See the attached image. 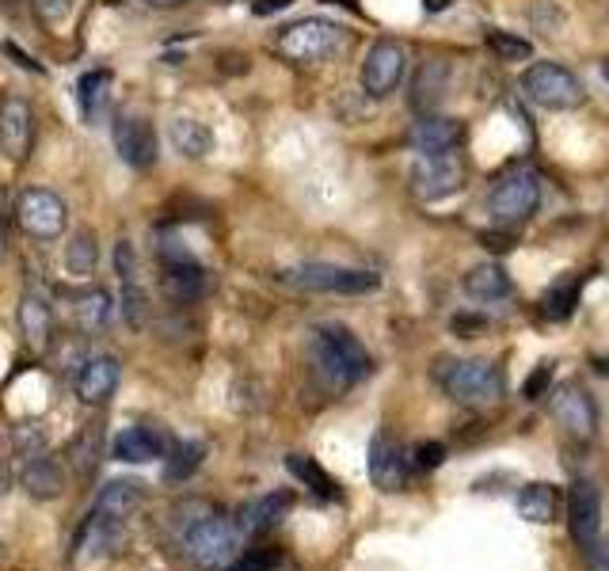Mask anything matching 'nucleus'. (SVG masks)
<instances>
[{
	"mask_svg": "<svg viewBox=\"0 0 609 571\" xmlns=\"http://www.w3.org/2000/svg\"><path fill=\"white\" fill-rule=\"evenodd\" d=\"M122 313H126V320L134 324H145V313H149V301H145L142 293V282H122Z\"/></svg>",
	"mask_w": 609,
	"mask_h": 571,
	"instance_id": "f704fd0d",
	"label": "nucleus"
},
{
	"mask_svg": "<svg viewBox=\"0 0 609 571\" xmlns=\"http://www.w3.org/2000/svg\"><path fill=\"white\" fill-rule=\"evenodd\" d=\"M203 458H206V446H203V442H180V446L172 450V458H168L165 476H168L172 484L191 481V476L198 473V465H203Z\"/></svg>",
	"mask_w": 609,
	"mask_h": 571,
	"instance_id": "7c9ffc66",
	"label": "nucleus"
},
{
	"mask_svg": "<svg viewBox=\"0 0 609 571\" xmlns=\"http://www.w3.org/2000/svg\"><path fill=\"white\" fill-rule=\"evenodd\" d=\"M415 458H419V461H415V465H419V469H435L438 461L446 458V450H442V446H438V442H423L419 450H415Z\"/></svg>",
	"mask_w": 609,
	"mask_h": 571,
	"instance_id": "37998d69",
	"label": "nucleus"
},
{
	"mask_svg": "<svg viewBox=\"0 0 609 571\" xmlns=\"http://www.w3.org/2000/svg\"><path fill=\"white\" fill-rule=\"evenodd\" d=\"M549 412H552V420H557L572 438H580V442L595 438L598 412H595V400L587 397V389H583V385H560V389L552 392V400H549Z\"/></svg>",
	"mask_w": 609,
	"mask_h": 571,
	"instance_id": "9b49d317",
	"label": "nucleus"
},
{
	"mask_svg": "<svg viewBox=\"0 0 609 571\" xmlns=\"http://www.w3.org/2000/svg\"><path fill=\"white\" fill-rule=\"evenodd\" d=\"M404 476H407L404 450L389 435H377L369 442V481L381 491H400L404 488Z\"/></svg>",
	"mask_w": 609,
	"mask_h": 571,
	"instance_id": "a211bd4d",
	"label": "nucleus"
},
{
	"mask_svg": "<svg viewBox=\"0 0 609 571\" xmlns=\"http://www.w3.org/2000/svg\"><path fill=\"white\" fill-rule=\"evenodd\" d=\"M488 46L507 61H526L529 58V42H522V38H514V35H503V31H488Z\"/></svg>",
	"mask_w": 609,
	"mask_h": 571,
	"instance_id": "c9c22d12",
	"label": "nucleus"
},
{
	"mask_svg": "<svg viewBox=\"0 0 609 571\" xmlns=\"http://www.w3.org/2000/svg\"><path fill=\"white\" fill-rule=\"evenodd\" d=\"M308 354H313L316 374L324 377L328 389H351V385L366 381L374 362L362 339L343 324H320L308 336Z\"/></svg>",
	"mask_w": 609,
	"mask_h": 571,
	"instance_id": "f257e3e1",
	"label": "nucleus"
},
{
	"mask_svg": "<svg viewBox=\"0 0 609 571\" xmlns=\"http://www.w3.org/2000/svg\"><path fill=\"white\" fill-rule=\"evenodd\" d=\"M282 282L308 293H369L381 286L374 271H354L339 264H297L282 271Z\"/></svg>",
	"mask_w": 609,
	"mask_h": 571,
	"instance_id": "0eeeda50",
	"label": "nucleus"
},
{
	"mask_svg": "<svg viewBox=\"0 0 609 571\" xmlns=\"http://www.w3.org/2000/svg\"><path fill=\"white\" fill-rule=\"evenodd\" d=\"M114 458L130 461V465H149V461L165 458V438L149 427H126L114 438Z\"/></svg>",
	"mask_w": 609,
	"mask_h": 571,
	"instance_id": "412c9836",
	"label": "nucleus"
},
{
	"mask_svg": "<svg viewBox=\"0 0 609 571\" xmlns=\"http://www.w3.org/2000/svg\"><path fill=\"white\" fill-rule=\"evenodd\" d=\"M96 264H99V248L92 241V233H76L65 244V271L76 275V279H88V275H96Z\"/></svg>",
	"mask_w": 609,
	"mask_h": 571,
	"instance_id": "c756f323",
	"label": "nucleus"
},
{
	"mask_svg": "<svg viewBox=\"0 0 609 571\" xmlns=\"http://www.w3.org/2000/svg\"><path fill=\"white\" fill-rule=\"evenodd\" d=\"M165 271H160V290H165L168 301H175V305H191V301H198L206 293V271L195 264V259H187V264H160Z\"/></svg>",
	"mask_w": 609,
	"mask_h": 571,
	"instance_id": "6ab92c4d",
	"label": "nucleus"
},
{
	"mask_svg": "<svg viewBox=\"0 0 609 571\" xmlns=\"http://www.w3.org/2000/svg\"><path fill=\"white\" fill-rule=\"evenodd\" d=\"M111 137H114V153L122 157V165L137 168V172L153 168V160H157V134H153V126L142 114H114Z\"/></svg>",
	"mask_w": 609,
	"mask_h": 571,
	"instance_id": "f8f14e48",
	"label": "nucleus"
},
{
	"mask_svg": "<svg viewBox=\"0 0 609 571\" xmlns=\"http://www.w3.org/2000/svg\"><path fill=\"white\" fill-rule=\"evenodd\" d=\"M282 564V552L275 549H252V552H241L236 557V564L229 571H275Z\"/></svg>",
	"mask_w": 609,
	"mask_h": 571,
	"instance_id": "4c0bfd02",
	"label": "nucleus"
},
{
	"mask_svg": "<svg viewBox=\"0 0 609 571\" xmlns=\"http://www.w3.org/2000/svg\"><path fill=\"white\" fill-rule=\"evenodd\" d=\"M20 331L31 347H46L50 343V331H53V313L46 305L42 293H23L20 301Z\"/></svg>",
	"mask_w": 609,
	"mask_h": 571,
	"instance_id": "b1692460",
	"label": "nucleus"
},
{
	"mask_svg": "<svg viewBox=\"0 0 609 571\" xmlns=\"http://www.w3.org/2000/svg\"><path fill=\"white\" fill-rule=\"evenodd\" d=\"M114 267H119L122 282H137V256H134V244L130 241L114 244Z\"/></svg>",
	"mask_w": 609,
	"mask_h": 571,
	"instance_id": "58836bf2",
	"label": "nucleus"
},
{
	"mask_svg": "<svg viewBox=\"0 0 609 571\" xmlns=\"http://www.w3.org/2000/svg\"><path fill=\"white\" fill-rule=\"evenodd\" d=\"M404 65H407L404 46L392 42V38H381V42L369 46L366 61H362V88H366V96L374 99L389 96L400 84V76H404Z\"/></svg>",
	"mask_w": 609,
	"mask_h": 571,
	"instance_id": "9d476101",
	"label": "nucleus"
},
{
	"mask_svg": "<svg viewBox=\"0 0 609 571\" xmlns=\"http://www.w3.org/2000/svg\"><path fill=\"white\" fill-rule=\"evenodd\" d=\"M430 12H442V8H450V0H427Z\"/></svg>",
	"mask_w": 609,
	"mask_h": 571,
	"instance_id": "09e8293b",
	"label": "nucleus"
},
{
	"mask_svg": "<svg viewBox=\"0 0 609 571\" xmlns=\"http://www.w3.org/2000/svg\"><path fill=\"white\" fill-rule=\"evenodd\" d=\"M99 438H103V430H99V427H88V430H84V435H81V442L73 446V465L81 469V473H88V469L96 465Z\"/></svg>",
	"mask_w": 609,
	"mask_h": 571,
	"instance_id": "e433bc0d",
	"label": "nucleus"
},
{
	"mask_svg": "<svg viewBox=\"0 0 609 571\" xmlns=\"http://www.w3.org/2000/svg\"><path fill=\"white\" fill-rule=\"evenodd\" d=\"M42 430H35V427H20L15 430V450H20V458H38L42 453Z\"/></svg>",
	"mask_w": 609,
	"mask_h": 571,
	"instance_id": "ea45409f",
	"label": "nucleus"
},
{
	"mask_svg": "<svg viewBox=\"0 0 609 571\" xmlns=\"http://www.w3.org/2000/svg\"><path fill=\"white\" fill-rule=\"evenodd\" d=\"M241 545H244V530L236 522L221 519V514H214L210 522H203V526H195L183 537L187 560L198 571H229L244 552Z\"/></svg>",
	"mask_w": 609,
	"mask_h": 571,
	"instance_id": "7ed1b4c3",
	"label": "nucleus"
},
{
	"mask_svg": "<svg viewBox=\"0 0 609 571\" xmlns=\"http://www.w3.org/2000/svg\"><path fill=\"white\" fill-rule=\"evenodd\" d=\"M23 488H27L35 499H58L61 488H65V473H61L58 461L38 453V458H31L27 469H23Z\"/></svg>",
	"mask_w": 609,
	"mask_h": 571,
	"instance_id": "393cba45",
	"label": "nucleus"
},
{
	"mask_svg": "<svg viewBox=\"0 0 609 571\" xmlns=\"http://www.w3.org/2000/svg\"><path fill=\"white\" fill-rule=\"evenodd\" d=\"M522 92L526 99H534L545 111H572L587 99L583 92V81L572 73V69L557 65V61H537L522 73Z\"/></svg>",
	"mask_w": 609,
	"mask_h": 571,
	"instance_id": "20e7f679",
	"label": "nucleus"
},
{
	"mask_svg": "<svg viewBox=\"0 0 609 571\" xmlns=\"http://www.w3.org/2000/svg\"><path fill=\"white\" fill-rule=\"evenodd\" d=\"M339 46H343V27L331 20H316V15L290 23V27H282V35H279V50L287 53L290 61H302V65L328 61Z\"/></svg>",
	"mask_w": 609,
	"mask_h": 571,
	"instance_id": "423d86ee",
	"label": "nucleus"
},
{
	"mask_svg": "<svg viewBox=\"0 0 609 571\" xmlns=\"http://www.w3.org/2000/svg\"><path fill=\"white\" fill-rule=\"evenodd\" d=\"M8 484H12V473H8V465L0 461V496L8 491Z\"/></svg>",
	"mask_w": 609,
	"mask_h": 571,
	"instance_id": "49530a36",
	"label": "nucleus"
},
{
	"mask_svg": "<svg viewBox=\"0 0 609 571\" xmlns=\"http://www.w3.org/2000/svg\"><path fill=\"white\" fill-rule=\"evenodd\" d=\"M435 377L465 408H488L503 397V374L480 359H438Z\"/></svg>",
	"mask_w": 609,
	"mask_h": 571,
	"instance_id": "f03ea898",
	"label": "nucleus"
},
{
	"mask_svg": "<svg viewBox=\"0 0 609 571\" xmlns=\"http://www.w3.org/2000/svg\"><path fill=\"white\" fill-rule=\"evenodd\" d=\"M446 92H450V61L430 58L415 69L407 104H412V111H419V114H435V107L446 99Z\"/></svg>",
	"mask_w": 609,
	"mask_h": 571,
	"instance_id": "dca6fc26",
	"label": "nucleus"
},
{
	"mask_svg": "<svg viewBox=\"0 0 609 571\" xmlns=\"http://www.w3.org/2000/svg\"><path fill=\"white\" fill-rule=\"evenodd\" d=\"M149 8H180V4H187V0H145Z\"/></svg>",
	"mask_w": 609,
	"mask_h": 571,
	"instance_id": "de8ad7c7",
	"label": "nucleus"
},
{
	"mask_svg": "<svg viewBox=\"0 0 609 571\" xmlns=\"http://www.w3.org/2000/svg\"><path fill=\"white\" fill-rule=\"evenodd\" d=\"M145 503V488L137 481H111L96 499V519L126 522Z\"/></svg>",
	"mask_w": 609,
	"mask_h": 571,
	"instance_id": "aec40b11",
	"label": "nucleus"
},
{
	"mask_svg": "<svg viewBox=\"0 0 609 571\" xmlns=\"http://www.w3.org/2000/svg\"><path fill=\"white\" fill-rule=\"evenodd\" d=\"M119 377H122V362L114 354H96L88 359L81 369H76V397L84 404H107L119 389Z\"/></svg>",
	"mask_w": 609,
	"mask_h": 571,
	"instance_id": "2eb2a0df",
	"label": "nucleus"
},
{
	"mask_svg": "<svg viewBox=\"0 0 609 571\" xmlns=\"http://www.w3.org/2000/svg\"><path fill=\"white\" fill-rule=\"evenodd\" d=\"M465 290H468V297H476V301H503V297H511V275L503 271L499 264H476L473 271L465 275Z\"/></svg>",
	"mask_w": 609,
	"mask_h": 571,
	"instance_id": "a878e982",
	"label": "nucleus"
},
{
	"mask_svg": "<svg viewBox=\"0 0 609 571\" xmlns=\"http://www.w3.org/2000/svg\"><path fill=\"white\" fill-rule=\"evenodd\" d=\"M111 73H88L81 76V84H76V99H81V114L88 122L99 119V111L107 107V99H111Z\"/></svg>",
	"mask_w": 609,
	"mask_h": 571,
	"instance_id": "c85d7f7f",
	"label": "nucleus"
},
{
	"mask_svg": "<svg viewBox=\"0 0 609 571\" xmlns=\"http://www.w3.org/2000/svg\"><path fill=\"white\" fill-rule=\"evenodd\" d=\"M465 187V160L458 153H419L412 165V191L423 203H438Z\"/></svg>",
	"mask_w": 609,
	"mask_h": 571,
	"instance_id": "6e6552de",
	"label": "nucleus"
},
{
	"mask_svg": "<svg viewBox=\"0 0 609 571\" xmlns=\"http://www.w3.org/2000/svg\"><path fill=\"white\" fill-rule=\"evenodd\" d=\"M290 4H294V0H256V4H252V12L271 15V12H282V8H290Z\"/></svg>",
	"mask_w": 609,
	"mask_h": 571,
	"instance_id": "a18cd8bd",
	"label": "nucleus"
},
{
	"mask_svg": "<svg viewBox=\"0 0 609 571\" xmlns=\"http://www.w3.org/2000/svg\"><path fill=\"white\" fill-rule=\"evenodd\" d=\"M568 526L583 552L598 545V530H602V491L590 481H580L568 496Z\"/></svg>",
	"mask_w": 609,
	"mask_h": 571,
	"instance_id": "ddd939ff",
	"label": "nucleus"
},
{
	"mask_svg": "<svg viewBox=\"0 0 609 571\" xmlns=\"http://www.w3.org/2000/svg\"><path fill=\"white\" fill-rule=\"evenodd\" d=\"M0 259H4V233H0Z\"/></svg>",
	"mask_w": 609,
	"mask_h": 571,
	"instance_id": "3c124183",
	"label": "nucleus"
},
{
	"mask_svg": "<svg viewBox=\"0 0 609 571\" xmlns=\"http://www.w3.org/2000/svg\"><path fill=\"white\" fill-rule=\"evenodd\" d=\"M168 142H172V149L187 160H203L206 153L214 149L210 126L198 119H187V114H183V119H172V126H168Z\"/></svg>",
	"mask_w": 609,
	"mask_h": 571,
	"instance_id": "5701e85b",
	"label": "nucleus"
},
{
	"mask_svg": "<svg viewBox=\"0 0 609 571\" xmlns=\"http://www.w3.org/2000/svg\"><path fill=\"white\" fill-rule=\"evenodd\" d=\"M287 469H290V473H294L302 484H308V488H313L316 496H328V499L339 496V491H336V481H331V476L324 473V469L316 465L313 458H305V453H290V458H287Z\"/></svg>",
	"mask_w": 609,
	"mask_h": 571,
	"instance_id": "2f4dec72",
	"label": "nucleus"
},
{
	"mask_svg": "<svg viewBox=\"0 0 609 571\" xmlns=\"http://www.w3.org/2000/svg\"><path fill=\"white\" fill-rule=\"evenodd\" d=\"M76 320H81L84 331H103L111 324V293L107 290L76 293Z\"/></svg>",
	"mask_w": 609,
	"mask_h": 571,
	"instance_id": "cd10ccee",
	"label": "nucleus"
},
{
	"mask_svg": "<svg viewBox=\"0 0 609 571\" xmlns=\"http://www.w3.org/2000/svg\"><path fill=\"white\" fill-rule=\"evenodd\" d=\"M465 142V126L458 119H442V114H419L412 126L415 153H458Z\"/></svg>",
	"mask_w": 609,
	"mask_h": 571,
	"instance_id": "f3484780",
	"label": "nucleus"
},
{
	"mask_svg": "<svg viewBox=\"0 0 609 571\" xmlns=\"http://www.w3.org/2000/svg\"><path fill=\"white\" fill-rule=\"evenodd\" d=\"M519 519L537 522V526L552 522V519H557V491H552L549 484H529V488H522Z\"/></svg>",
	"mask_w": 609,
	"mask_h": 571,
	"instance_id": "bb28decb",
	"label": "nucleus"
},
{
	"mask_svg": "<svg viewBox=\"0 0 609 571\" xmlns=\"http://www.w3.org/2000/svg\"><path fill=\"white\" fill-rule=\"evenodd\" d=\"M214 514H218V507L210 503V499H183V503L172 507V530L180 537H187L195 526H203V522H210Z\"/></svg>",
	"mask_w": 609,
	"mask_h": 571,
	"instance_id": "72a5a7b5",
	"label": "nucleus"
},
{
	"mask_svg": "<svg viewBox=\"0 0 609 571\" xmlns=\"http://www.w3.org/2000/svg\"><path fill=\"white\" fill-rule=\"evenodd\" d=\"M290 507H294V496H290V491H271V496H264V499H256V503L244 507L241 530L244 534H267V530H275L282 519H287Z\"/></svg>",
	"mask_w": 609,
	"mask_h": 571,
	"instance_id": "4be33fe9",
	"label": "nucleus"
},
{
	"mask_svg": "<svg viewBox=\"0 0 609 571\" xmlns=\"http://www.w3.org/2000/svg\"><path fill=\"white\" fill-rule=\"evenodd\" d=\"M0 214H4V187H0Z\"/></svg>",
	"mask_w": 609,
	"mask_h": 571,
	"instance_id": "8fccbe9b",
	"label": "nucleus"
},
{
	"mask_svg": "<svg viewBox=\"0 0 609 571\" xmlns=\"http://www.w3.org/2000/svg\"><path fill=\"white\" fill-rule=\"evenodd\" d=\"M15 221L35 241H53L65 233V203L46 187H27L15 203Z\"/></svg>",
	"mask_w": 609,
	"mask_h": 571,
	"instance_id": "1a4fd4ad",
	"label": "nucleus"
},
{
	"mask_svg": "<svg viewBox=\"0 0 609 571\" xmlns=\"http://www.w3.org/2000/svg\"><path fill=\"white\" fill-rule=\"evenodd\" d=\"M537 206H541V175L529 168L507 172L488 195V214L496 226H522L534 218Z\"/></svg>",
	"mask_w": 609,
	"mask_h": 571,
	"instance_id": "39448f33",
	"label": "nucleus"
},
{
	"mask_svg": "<svg viewBox=\"0 0 609 571\" xmlns=\"http://www.w3.org/2000/svg\"><path fill=\"white\" fill-rule=\"evenodd\" d=\"M549 381H552V362H541V369H534V374L526 377V385H522V397H529V400L545 397Z\"/></svg>",
	"mask_w": 609,
	"mask_h": 571,
	"instance_id": "a19ab883",
	"label": "nucleus"
},
{
	"mask_svg": "<svg viewBox=\"0 0 609 571\" xmlns=\"http://www.w3.org/2000/svg\"><path fill=\"white\" fill-rule=\"evenodd\" d=\"M580 290H583V279H572V282L560 279L541 301L545 316H549V320H568V316L575 313V305H580Z\"/></svg>",
	"mask_w": 609,
	"mask_h": 571,
	"instance_id": "473e14b6",
	"label": "nucleus"
},
{
	"mask_svg": "<svg viewBox=\"0 0 609 571\" xmlns=\"http://www.w3.org/2000/svg\"><path fill=\"white\" fill-rule=\"evenodd\" d=\"M35 145V111L27 99H4L0 104V153L23 165Z\"/></svg>",
	"mask_w": 609,
	"mask_h": 571,
	"instance_id": "4468645a",
	"label": "nucleus"
},
{
	"mask_svg": "<svg viewBox=\"0 0 609 571\" xmlns=\"http://www.w3.org/2000/svg\"><path fill=\"white\" fill-rule=\"evenodd\" d=\"M35 8H38V15H42V20L58 23V20H65V15H69L73 0H35Z\"/></svg>",
	"mask_w": 609,
	"mask_h": 571,
	"instance_id": "79ce46f5",
	"label": "nucleus"
},
{
	"mask_svg": "<svg viewBox=\"0 0 609 571\" xmlns=\"http://www.w3.org/2000/svg\"><path fill=\"white\" fill-rule=\"evenodd\" d=\"M587 571H609V537L587 552Z\"/></svg>",
	"mask_w": 609,
	"mask_h": 571,
	"instance_id": "c03bdc74",
	"label": "nucleus"
}]
</instances>
